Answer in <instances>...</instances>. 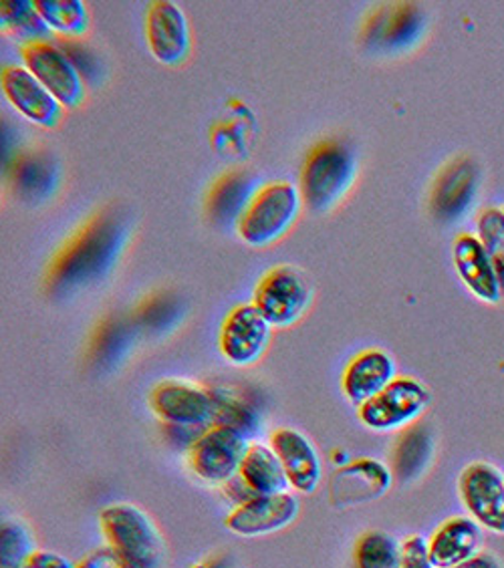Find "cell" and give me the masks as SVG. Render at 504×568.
I'll return each mask as SVG.
<instances>
[{
    "instance_id": "obj_1",
    "label": "cell",
    "mask_w": 504,
    "mask_h": 568,
    "mask_svg": "<svg viewBox=\"0 0 504 568\" xmlns=\"http://www.w3.org/2000/svg\"><path fill=\"white\" fill-rule=\"evenodd\" d=\"M357 175L355 155L343 143L313 148L301 172V197L313 214H325L347 196Z\"/></svg>"
},
{
    "instance_id": "obj_2",
    "label": "cell",
    "mask_w": 504,
    "mask_h": 568,
    "mask_svg": "<svg viewBox=\"0 0 504 568\" xmlns=\"http://www.w3.org/2000/svg\"><path fill=\"white\" fill-rule=\"evenodd\" d=\"M301 200V192L291 182H271L256 190L239 214V236L254 248L281 241L295 224Z\"/></svg>"
},
{
    "instance_id": "obj_3",
    "label": "cell",
    "mask_w": 504,
    "mask_h": 568,
    "mask_svg": "<svg viewBox=\"0 0 504 568\" xmlns=\"http://www.w3.org/2000/svg\"><path fill=\"white\" fill-rule=\"evenodd\" d=\"M105 542L135 568L164 567L165 547L154 520L133 504H111L99 514Z\"/></svg>"
},
{
    "instance_id": "obj_4",
    "label": "cell",
    "mask_w": 504,
    "mask_h": 568,
    "mask_svg": "<svg viewBox=\"0 0 504 568\" xmlns=\"http://www.w3.org/2000/svg\"><path fill=\"white\" fill-rule=\"evenodd\" d=\"M121 248V230L110 220L93 222L81 236L61 252L53 268L59 286H75L105 273Z\"/></svg>"
},
{
    "instance_id": "obj_5",
    "label": "cell",
    "mask_w": 504,
    "mask_h": 568,
    "mask_svg": "<svg viewBox=\"0 0 504 568\" xmlns=\"http://www.w3.org/2000/svg\"><path fill=\"white\" fill-rule=\"evenodd\" d=\"M249 448L251 444L246 434L234 427L212 426L188 448V464L200 480L226 486L241 474Z\"/></svg>"
},
{
    "instance_id": "obj_6",
    "label": "cell",
    "mask_w": 504,
    "mask_h": 568,
    "mask_svg": "<svg viewBox=\"0 0 504 568\" xmlns=\"http://www.w3.org/2000/svg\"><path fill=\"white\" fill-rule=\"evenodd\" d=\"M313 288L295 266H276L254 288L252 305L276 328L293 327L308 313Z\"/></svg>"
},
{
    "instance_id": "obj_7",
    "label": "cell",
    "mask_w": 504,
    "mask_h": 568,
    "mask_svg": "<svg viewBox=\"0 0 504 568\" xmlns=\"http://www.w3.org/2000/svg\"><path fill=\"white\" fill-rule=\"evenodd\" d=\"M432 402L424 383L412 377H395L384 392L357 407L363 426L373 432H394L412 426Z\"/></svg>"
},
{
    "instance_id": "obj_8",
    "label": "cell",
    "mask_w": 504,
    "mask_h": 568,
    "mask_svg": "<svg viewBox=\"0 0 504 568\" xmlns=\"http://www.w3.org/2000/svg\"><path fill=\"white\" fill-rule=\"evenodd\" d=\"M22 67H27L49 89L65 110H75L85 99V83L78 65L51 41L22 44Z\"/></svg>"
},
{
    "instance_id": "obj_9",
    "label": "cell",
    "mask_w": 504,
    "mask_h": 568,
    "mask_svg": "<svg viewBox=\"0 0 504 568\" xmlns=\"http://www.w3.org/2000/svg\"><path fill=\"white\" fill-rule=\"evenodd\" d=\"M458 496L472 520L486 532L504 536V476L486 462H474L462 470Z\"/></svg>"
},
{
    "instance_id": "obj_10",
    "label": "cell",
    "mask_w": 504,
    "mask_h": 568,
    "mask_svg": "<svg viewBox=\"0 0 504 568\" xmlns=\"http://www.w3.org/2000/svg\"><path fill=\"white\" fill-rule=\"evenodd\" d=\"M150 407L170 426H204L214 422V395L196 383L182 379L160 382L150 394Z\"/></svg>"
},
{
    "instance_id": "obj_11",
    "label": "cell",
    "mask_w": 504,
    "mask_h": 568,
    "mask_svg": "<svg viewBox=\"0 0 504 568\" xmlns=\"http://www.w3.org/2000/svg\"><path fill=\"white\" fill-rule=\"evenodd\" d=\"M273 325L252 305L232 308L220 328V353L236 367H249L261 359L269 347Z\"/></svg>"
},
{
    "instance_id": "obj_12",
    "label": "cell",
    "mask_w": 504,
    "mask_h": 568,
    "mask_svg": "<svg viewBox=\"0 0 504 568\" xmlns=\"http://www.w3.org/2000/svg\"><path fill=\"white\" fill-rule=\"evenodd\" d=\"M145 39L155 61L182 65L192 49V34L184 11L174 2H152L145 12Z\"/></svg>"
},
{
    "instance_id": "obj_13",
    "label": "cell",
    "mask_w": 504,
    "mask_h": 568,
    "mask_svg": "<svg viewBox=\"0 0 504 568\" xmlns=\"http://www.w3.org/2000/svg\"><path fill=\"white\" fill-rule=\"evenodd\" d=\"M0 83L4 98L9 99L12 108L31 123H37L41 128H56L57 123L63 120L65 108L27 67H4Z\"/></svg>"
},
{
    "instance_id": "obj_14",
    "label": "cell",
    "mask_w": 504,
    "mask_h": 568,
    "mask_svg": "<svg viewBox=\"0 0 504 568\" xmlns=\"http://www.w3.org/2000/svg\"><path fill=\"white\" fill-rule=\"evenodd\" d=\"M299 516V500L291 493L254 496L239 504L226 518V528L244 538L269 536L285 530Z\"/></svg>"
},
{
    "instance_id": "obj_15",
    "label": "cell",
    "mask_w": 504,
    "mask_h": 568,
    "mask_svg": "<svg viewBox=\"0 0 504 568\" xmlns=\"http://www.w3.org/2000/svg\"><path fill=\"white\" fill-rule=\"evenodd\" d=\"M271 448L283 462L291 488L301 494H313L323 478V462L308 436L291 427H281L271 437Z\"/></svg>"
},
{
    "instance_id": "obj_16",
    "label": "cell",
    "mask_w": 504,
    "mask_h": 568,
    "mask_svg": "<svg viewBox=\"0 0 504 568\" xmlns=\"http://www.w3.org/2000/svg\"><path fill=\"white\" fill-rule=\"evenodd\" d=\"M483 526L471 516H452L427 538L430 557L436 568H450L481 555L484 550Z\"/></svg>"
},
{
    "instance_id": "obj_17",
    "label": "cell",
    "mask_w": 504,
    "mask_h": 568,
    "mask_svg": "<svg viewBox=\"0 0 504 568\" xmlns=\"http://www.w3.org/2000/svg\"><path fill=\"white\" fill-rule=\"evenodd\" d=\"M392 486V471L380 459L362 458L341 468L331 484L335 506H355L382 498Z\"/></svg>"
},
{
    "instance_id": "obj_18",
    "label": "cell",
    "mask_w": 504,
    "mask_h": 568,
    "mask_svg": "<svg viewBox=\"0 0 504 568\" xmlns=\"http://www.w3.org/2000/svg\"><path fill=\"white\" fill-rule=\"evenodd\" d=\"M395 363L385 351L367 349L355 355L341 375V392L355 407L367 404L394 382Z\"/></svg>"
},
{
    "instance_id": "obj_19",
    "label": "cell",
    "mask_w": 504,
    "mask_h": 568,
    "mask_svg": "<svg viewBox=\"0 0 504 568\" xmlns=\"http://www.w3.org/2000/svg\"><path fill=\"white\" fill-rule=\"evenodd\" d=\"M454 266L462 283L472 295L484 303H498L503 296V284L494 271L491 258L486 256L483 244L472 234H461L452 248Z\"/></svg>"
},
{
    "instance_id": "obj_20",
    "label": "cell",
    "mask_w": 504,
    "mask_h": 568,
    "mask_svg": "<svg viewBox=\"0 0 504 568\" xmlns=\"http://www.w3.org/2000/svg\"><path fill=\"white\" fill-rule=\"evenodd\" d=\"M241 478L256 496H273L291 490L283 462L271 446L251 444L242 462Z\"/></svg>"
},
{
    "instance_id": "obj_21",
    "label": "cell",
    "mask_w": 504,
    "mask_h": 568,
    "mask_svg": "<svg viewBox=\"0 0 504 568\" xmlns=\"http://www.w3.org/2000/svg\"><path fill=\"white\" fill-rule=\"evenodd\" d=\"M476 186V175L471 162H456L448 165L436 182L432 206L442 219H456L472 202Z\"/></svg>"
},
{
    "instance_id": "obj_22",
    "label": "cell",
    "mask_w": 504,
    "mask_h": 568,
    "mask_svg": "<svg viewBox=\"0 0 504 568\" xmlns=\"http://www.w3.org/2000/svg\"><path fill=\"white\" fill-rule=\"evenodd\" d=\"M0 24L4 33L12 34L22 44L49 41L51 29L44 24L34 2L27 0H2L0 2Z\"/></svg>"
},
{
    "instance_id": "obj_23",
    "label": "cell",
    "mask_w": 504,
    "mask_h": 568,
    "mask_svg": "<svg viewBox=\"0 0 504 568\" xmlns=\"http://www.w3.org/2000/svg\"><path fill=\"white\" fill-rule=\"evenodd\" d=\"M34 7L51 33L83 37L89 31V11L81 0H37Z\"/></svg>"
},
{
    "instance_id": "obj_24",
    "label": "cell",
    "mask_w": 504,
    "mask_h": 568,
    "mask_svg": "<svg viewBox=\"0 0 504 568\" xmlns=\"http://www.w3.org/2000/svg\"><path fill=\"white\" fill-rule=\"evenodd\" d=\"M357 568H402V550L394 536L384 530L363 532L353 550Z\"/></svg>"
},
{
    "instance_id": "obj_25",
    "label": "cell",
    "mask_w": 504,
    "mask_h": 568,
    "mask_svg": "<svg viewBox=\"0 0 504 568\" xmlns=\"http://www.w3.org/2000/svg\"><path fill=\"white\" fill-rule=\"evenodd\" d=\"M34 552L31 528L19 518L4 520L0 528V568H29Z\"/></svg>"
},
{
    "instance_id": "obj_26",
    "label": "cell",
    "mask_w": 504,
    "mask_h": 568,
    "mask_svg": "<svg viewBox=\"0 0 504 568\" xmlns=\"http://www.w3.org/2000/svg\"><path fill=\"white\" fill-rule=\"evenodd\" d=\"M420 12L412 7H400L385 14L382 21L377 22V29L372 39L380 41L384 47H404L412 43L420 33Z\"/></svg>"
},
{
    "instance_id": "obj_27",
    "label": "cell",
    "mask_w": 504,
    "mask_h": 568,
    "mask_svg": "<svg viewBox=\"0 0 504 568\" xmlns=\"http://www.w3.org/2000/svg\"><path fill=\"white\" fill-rule=\"evenodd\" d=\"M476 239L491 258L498 281L504 288V212L498 209L484 210L476 220Z\"/></svg>"
},
{
    "instance_id": "obj_28",
    "label": "cell",
    "mask_w": 504,
    "mask_h": 568,
    "mask_svg": "<svg viewBox=\"0 0 504 568\" xmlns=\"http://www.w3.org/2000/svg\"><path fill=\"white\" fill-rule=\"evenodd\" d=\"M430 437L424 436L422 432H410L397 446L395 454H412L404 459L395 462V470L400 478H414L420 471L424 470L426 459L430 458Z\"/></svg>"
},
{
    "instance_id": "obj_29",
    "label": "cell",
    "mask_w": 504,
    "mask_h": 568,
    "mask_svg": "<svg viewBox=\"0 0 504 568\" xmlns=\"http://www.w3.org/2000/svg\"><path fill=\"white\" fill-rule=\"evenodd\" d=\"M212 395H214V404H216V414H214L212 424L234 427L249 436L252 427L256 426V417L252 416L251 407L242 405L232 395L220 394V392H212Z\"/></svg>"
},
{
    "instance_id": "obj_30",
    "label": "cell",
    "mask_w": 504,
    "mask_h": 568,
    "mask_svg": "<svg viewBox=\"0 0 504 568\" xmlns=\"http://www.w3.org/2000/svg\"><path fill=\"white\" fill-rule=\"evenodd\" d=\"M402 568H436L430 557V547L424 536L410 535L400 545Z\"/></svg>"
},
{
    "instance_id": "obj_31",
    "label": "cell",
    "mask_w": 504,
    "mask_h": 568,
    "mask_svg": "<svg viewBox=\"0 0 504 568\" xmlns=\"http://www.w3.org/2000/svg\"><path fill=\"white\" fill-rule=\"evenodd\" d=\"M75 568H135L128 558L118 552L115 548L105 545V547L95 548L89 555L81 558Z\"/></svg>"
},
{
    "instance_id": "obj_32",
    "label": "cell",
    "mask_w": 504,
    "mask_h": 568,
    "mask_svg": "<svg viewBox=\"0 0 504 568\" xmlns=\"http://www.w3.org/2000/svg\"><path fill=\"white\" fill-rule=\"evenodd\" d=\"M29 568H75V565L51 550H37Z\"/></svg>"
},
{
    "instance_id": "obj_33",
    "label": "cell",
    "mask_w": 504,
    "mask_h": 568,
    "mask_svg": "<svg viewBox=\"0 0 504 568\" xmlns=\"http://www.w3.org/2000/svg\"><path fill=\"white\" fill-rule=\"evenodd\" d=\"M450 568H504V565L503 560L496 557L494 552L483 550L481 555H476V557L471 558V560H466V562H462V565Z\"/></svg>"
},
{
    "instance_id": "obj_34",
    "label": "cell",
    "mask_w": 504,
    "mask_h": 568,
    "mask_svg": "<svg viewBox=\"0 0 504 568\" xmlns=\"http://www.w3.org/2000/svg\"><path fill=\"white\" fill-rule=\"evenodd\" d=\"M206 568H236L234 565H231L226 558H219V560H212L206 565Z\"/></svg>"
}]
</instances>
